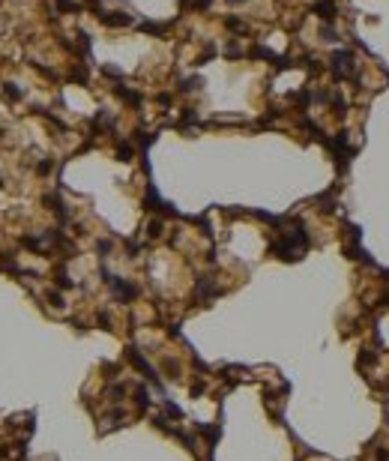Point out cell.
Segmentation results:
<instances>
[{
	"instance_id": "4",
	"label": "cell",
	"mask_w": 389,
	"mask_h": 461,
	"mask_svg": "<svg viewBox=\"0 0 389 461\" xmlns=\"http://www.w3.org/2000/svg\"><path fill=\"white\" fill-rule=\"evenodd\" d=\"M135 404L141 407V411H147V404H150V395H147V389H144V386H135Z\"/></svg>"
},
{
	"instance_id": "2",
	"label": "cell",
	"mask_w": 389,
	"mask_h": 461,
	"mask_svg": "<svg viewBox=\"0 0 389 461\" xmlns=\"http://www.w3.org/2000/svg\"><path fill=\"white\" fill-rule=\"evenodd\" d=\"M99 21L108 24V27H126V24H132V15H126V12H102Z\"/></svg>"
},
{
	"instance_id": "7",
	"label": "cell",
	"mask_w": 389,
	"mask_h": 461,
	"mask_svg": "<svg viewBox=\"0 0 389 461\" xmlns=\"http://www.w3.org/2000/svg\"><path fill=\"white\" fill-rule=\"evenodd\" d=\"M227 3H231V6H240V3H245V0H227Z\"/></svg>"
},
{
	"instance_id": "5",
	"label": "cell",
	"mask_w": 389,
	"mask_h": 461,
	"mask_svg": "<svg viewBox=\"0 0 389 461\" xmlns=\"http://www.w3.org/2000/svg\"><path fill=\"white\" fill-rule=\"evenodd\" d=\"M117 153H120V162H129V159L135 156V150H132V144H120V147H117Z\"/></svg>"
},
{
	"instance_id": "3",
	"label": "cell",
	"mask_w": 389,
	"mask_h": 461,
	"mask_svg": "<svg viewBox=\"0 0 389 461\" xmlns=\"http://www.w3.org/2000/svg\"><path fill=\"white\" fill-rule=\"evenodd\" d=\"M0 93H3V99H6V102H12V105L24 99V90H21V87L15 84V81H3V87H0Z\"/></svg>"
},
{
	"instance_id": "1",
	"label": "cell",
	"mask_w": 389,
	"mask_h": 461,
	"mask_svg": "<svg viewBox=\"0 0 389 461\" xmlns=\"http://www.w3.org/2000/svg\"><path fill=\"white\" fill-rule=\"evenodd\" d=\"M329 69H332L339 78H347V75L353 72V54H350V51H335L332 60H329Z\"/></svg>"
},
{
	"instance_id": "6",
	"label": "cell",
	"mask_w": 389,
	"mask_h": 461,
	"mask_svg": "<svg viewBox=\"0 0 389 461\" xmlns=\"http://www.w3.org/2000/svg\"><path fill=\"white\" fill-rule=\"evenodd\" d=\"M51 168H54V162H51V159H42V162L36 165V174H39V177H45V174H48Z\"/></svg>"
},
{
	"instance_id": "8",
	"label": "cell",
	"mask_w": 389,
	"mask_h": 461,
	"mask_svg": "<svg viewBox=\"0 0 389 461\" xmlns=\"http://www.w3.org/2000/svg\"><path fill=\"white\" fill-rule=\"evenodd\" d=\"M3 135H6V132H3V129H0V138H3Z\"/></svg>"
}]
</instances>
